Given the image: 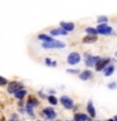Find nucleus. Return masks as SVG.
<instances>
[{
    "instance_id": "7ed1b4c3",
    "label": "nucleus",
    "mask_w": 117,
    "mask_h": 121,
    "mask_svg": "<svg viewBox=\"0 0 117 121\" xmlns=\"http://www.w3.org/2000/svg\"><path fill=\"white\" fill-rule=\"evenodd\" d=\"M79 60H81V56L78 54V53H71L69 56H68V63L69 64H77Z\"/></svg>"
},
{
    "instance_id": "6ab92c4d",
    "label": "nucleus",
    "mask_w": 117,
    "mask_h": 121,
    "mask_svg": "<svg viewBox=\"0 0 117 121\" xmlns=\"http://www.w3.org/2000/svg\"><path fill=\"white\" fill-rule=\"evenodd\" d=\"M86 32L88 33V34H96L97 33V29H94V28H87Z\"/></svg>"
},
{
    "instance_id": "aec40b11",
    "label": "nucleus",
    "mask_w": 117,
    "mask_h": 121,
    "mask_svg": "<svg viewBox=\"0 0 117 121\" xmlns=\"http://www.w3.org/2000/svg\"><path fill=\"white\" fill-rule=\"evenodd\" d=\"M107 22V17H98V23H106Z\"/></svg>"
},
{
    "instance_id": "20e7f679",
    "label": "nucleus",
    "mask_w": 117,
    "mask_h": 121,
    "mask_svg": "<svg viewBox=\"0 0 117 121\" xmlns=\"http://www.w3.org/2000/svg\"><path fill=\"white\" fill-rule=\"evenodd\" d=\"M112 28H109V26L107 25H103V24H100L98 25V28H97V32L98 33H101V34H104V35H107V34H112Z\"/></svg>"
},
{
    "instance_id": "6e6552de",
    "label": "nucleus",
    "mask_w": 117,
    "mask_h": 121,
    "mask_svg": "<svg viewBox=\"0 0 117 121\" xmlns=\"http://www.w3.org/2000/svg\"><path fill=\"white\" fill-rule=\"evenodd\" d=\"M87 111H88V113L91 115V117L96 116V111H94V106H93V102L92 101H89L88 104H87Z\"/></svg>"
},
{
    "instance_id": "a211bd4d",
    "label": "nucleus",
    "mask_w": 117,
    "mask_h": 121,
    "mask_svg": "<svg viewBox=\"0 0 117 121\" xmlns=\"http://www.w3.org/2000/svg\"><path fill=\"white\" fill-rule=\"evenodd\" d=\"M48 101L50 102L52 105H57V102H58V100H57L54 96H49V97H48Z\"/></svg>"
},
{
    "instance_id": "f257e3e1",
    "label": "nucleus",
    "mask_w": 117,
    "mask_h": 121,
    "mask_svg": "<svg viewBox=\"0 0 117 121\" xmlns=\"http://www.w3.org/2000/svg\"><path fill=\"white\" fill-rule=\"evenodd\" d=\"M64 47V43H62V42H58V40H52V42H44L43 43V48H63Z\"/></svg>"
},
{
    "instance_id": "423d86ee",
    "label": "nucleus",
    "mask_w": 117,
    "mask_h": 121,
    "mask_svg": "<svg viewBox=\"0 0 117 121\" xmlns=\"http://www.w3.org/2000/svg\"><path fill=\"white\" fill-rule=\"evenodd\" d=\"M86 57H87L86 64H87L88 67H93V66H96V64H97V62L100 60V58H98V57H89L88 54H87Z\"/></svg>"
},
{
    "instance_id": "f3484780",
    "label": "nucleus",
    "mask_w": 117,
    "mask_h": 121,
    "mask_svg": "<svg viewBox=\"0 0 117 121\" xmlns=\"http://www.w3.org/2000/svg\"><path fill=\"white\" fill-rule=\"evenodd\" d=\"M38 105V101L35 100V98H29V101H28V106H30V107H33V106H37Z\"/></svg>"
},
{
    "instance_id": "b1692460",
    "label": "nucleus",
    "mask_w": 117,
    "mask_h": 121,
    "mask_svg": "<svg viewBox=\"0 0 117 121\" xmlns=\"http://www.w3.org/2000/svg\"><path fill=\"white\" fill-rule=\"evenodd\" d=\"M108 88H116V83H109V85H108Z\"/></svg>"
},
{
    "instance_id": "1a4fd4ad",
    "label": "nucleus",
    "mask_w": 117,
    "mask_h": 121,
    "mask_svg": "<svg viewBox=\"0 0 117 121\" xmlns=\"http://www.w3.org/2000/svg\"><path fill=\"white\" fill-rule=\"evenodd\" d=\"M60 26L63 28V30H66V32H69V30H73L74 29V24L73 23H60Z\"/></svg>"
},
{
    "instance_id": "a878e982",
    "label": "nucleus",
    "mask_w": 117,
    "mask_h": 121,
    "mask_svg": "<svg viewBox=\"0 0 117 121\" xmlns=\"http://www.w3.org/2000/svg\"><path fill=\"white\" fill-rule=\"evenodd\" d=\"M108 121H115V120H113V119H112V120H108Z\"/></svg>"
},
{
    "instance_id": "412c9836",
    "label": "nucleus",
    "mask_w": 117,
    "mask_h": 121,
    "mask_svg": "<svg viewBox=\"0 0 117 121\" xmlns=\"http://www.w3.org/2000/svg\"><path fill=\"white\" fill-rule=\"evenodd\" d=\"M94 40H96V38H94V37H87L84 39V42H87V43H89V42H94Z\"/></svg>"
},
{
    "instance_id": "9d476101",
    "label": "nucleus",
    "mask_w": 117,
    "mask_h": 121,
    "mask_svg": "<svg viewBox=\"0 0 117 121\" xmlns=\"http://www.w3.org/2000/svg\"><path fill=\"white\" fill-rule=\"evenodd\" d=\"M109 62V59H104V60H98L97 64H96V68H97V71H102L104 68L106 64H108Z\"/></svg>"
},
{
    "instance_id": "dca6fc26",
    "label": "nucleus",
    "mask_w": 117,
    "mask_h": 121,
    "mask_svg": "<svg viewBox=\"0 0 117 121\" xmlns=\"http://www.w3.org/2000/svg\"><path fill=\"white\" fill-rule=\"evenodd\" d=\"M113 69H115V68H113V66L111 64V66H108L107 68H106V72H104V74L106 76H111L112 73H113Z\"/></svg>"
},
{
    "instance_id": "393cba45",
    "label": "nucleus",
    "mask_w": 117,
    "mask_h": 121,
    "mask_svg": "<svg viewBox=\"0 0 117 121\" xmlns=\"http://www.w3.org/2000/svg\"><path fill=\"white\" fill-rule=\"evenodd\" d=\"M113 120H115V121H117V116H115V117H113Z\"/></svg>"
},
{
    "instance_id": "ddd939ff",
    "label": "nucleus",
    "mask_w": 117,
    "mask_h": 121,
    "mask_svg": "<svg viewBox=\"0 0 117 121\" xmlns=\"http://www.w3.org/2000/svg\"><path fill=\"white\" fill-rule=\"evenodd\" d=\"M50 34H52V35H59V34L66 35L67 32H66V30H63V29H53V30H50Z\"/></svg>"
},
{
    "instance_id": "4468645a",
    "label": "nucleus",
    "mask_w": 117,
    "mask_h": 121,
    "mask_svg": "<svg viewBox=\"0 0 117 121\" xmlns=\"http://www.w3.org/2000/svg\"><path fill=\"white\" fill-rule=\"evenodd\" d=\"M38 38H39L40 40H44V42H52V40H54L52 37L47 35V34H39V35H38Z\"/></svg>"
},
{
    "instance_id": "0eeeda50",
    "label": "nucleus",
    "mask_w": 117,
    "mask_h": 121,
    "mask_svg": "<svg viewBox=\"0 0 117 121\" xmlns=\"http://www.w3.org/2000/svg\"><path fill=\"white\" fill-rule=\"evenodd\" d=\"M43 113H44L45 116H47V119H48V120H52V119H54V117H55V111H54L53 108H50V107L44 108Z\"/></svg>"
},
{
    "instance_id": "5701e85b",
    "label": "nucleus",
    "mask_w": 117,
    "mask_h": 121,
    "mask_svg": "<svg viewBox=\"0 0 117 121\" xmlns=\"http://www.w3.org/2000/svg\"><path fill=\"white\" fill-rule=\"evenodd\" d=\"M0 85H6V79L4 77H0Z\"/></svg>"
},
{
    "instance_id": "9b49d317",
    "label": "nucleus",
    "mask_w": 117,
    "mask_h": 121,
    "mask_svg": "<svg viewBox=\"0 0 117 121\" xmlns=\"http://www.w3.org/2000/svg\"><path fill=\"white\" fill-rule=\"evenodd\" d=\"M74 121H88V116L84 115V113H75Z\"/></svg>"
},
{
    "instance_id": "f8f14e48",
    "label": "nucleus",
    "mask_w": 117,
    "mask_h": 121,
    "mask_svg": "<svg viewBox=\"0 0 117 121\" xmlns=\"http://www.w3.org/2000/svg\"><path fill=\"white\" fill-rule=\"evenodd\" d=\"M91 76H92V73H91V71H83L81 74H79V77H81V79H83V81H86V79L91 78Z\"/></svg>"
},
{
    "instance_id": "4be33fe9",
    "label": "nucleus",
    "mask_w": 117,
    "mask_h": 121,
    "mask_svg": "<svg viewBox=\"0 0 117 121\" xmlns=\"http://www.w3.org/2000/svg\"><path fill=\"white\" fill-rule=\"evenodd\" d=\"M45 63L48 64V66H55L54 62H50V59H45Z\"/></svg>"
},
{
    "instance_id": "39448f33",
    "label": "nucleus",
    "mask_w": 117,
    "mask_h": 121,
    "mask_svg": "<svg viewBox=\"0 0 117 121\" xmlns=\"http://www.w3.org/2000/svg\"><path fill=\"white\" fill-rule=\"evenodd\" d=\"M20 88H21V83L20 82H10V85H9V92L10 93H15Z\"/></svg>"
},
{
    "instance_id": "2eb2a0df",
    "label": "nucleus",
    "mask_w": 117,
    "mask_h": 121,
    "mask_svg": "<svg viewBox=\"0 0 117 121\" xmlns=\"http://www.w3.org/2000/svg\"><path fill=\"white\" fill-rule=\"evenodd\" d=\"M26 95V91L24 90V88H20L19 91H17V92H15V96H17L18 98H23Z\"/></svg>"
},
{
    "instance_id": "f03ea898",
    "label": "nucleus",
    "mask_w": 117,
    "mask_h": 121,
    "mask_svg": "<svg viewBox=\"0 0 117 121\" xmlns=\"http://www.w3.org/2000/svg\"><path fill=\"white\" fill-rule=\"evenodd\" d=\"M60 102H62V105H63L67 110H71L72 107H73V101H72L71 97L62 96V97H60Z\"/></svg>"
}]
</instances>
